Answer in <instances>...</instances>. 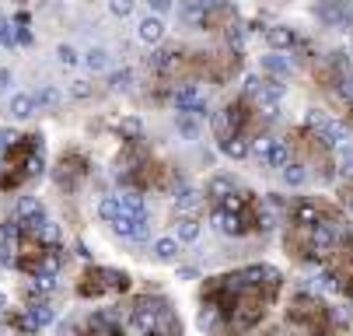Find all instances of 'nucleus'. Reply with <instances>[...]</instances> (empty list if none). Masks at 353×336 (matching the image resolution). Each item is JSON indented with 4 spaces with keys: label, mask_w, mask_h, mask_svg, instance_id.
Instances as JSON below:
<instances>
[{
    "label": "nucleus",
    "mask_w": 353,
    "mask_h": 336,
    "mask_svg": "<svg viewBox=\"0 0 353 336\" xmlns=\"http://www.w3.org/2000/svg\"><path fill=\"white\" fill-rule=\"evenodd\" d=\"M112 228L123 235V238H133V242H140V238H147V231H150V224H147V214L143 217H130V214H119L116 221H112Z\"/></svg>",
    "instance_id": "1"
},
{
    "label": "nucleus",
    "mask_w": 353,
    "mask_h": 336,
    "mask_svg": "<svg viewBox=\"0 0 353 336\" xmlns=\"http://www.w3.org/2000/svg\"><path fill=\"white\" fill-rule=\"evenodd\" d=\"M199 207H203V193L182 182V189L175 193V210H179L182 217H196V210H199Z\"/></svg>",
    "instance_id": "2"
},
{
    "label": "nucleus",
    "mask_w": 353,
    "mask_h": 336,
    "mask_svg": "<svg viewBox=\"0 0 353 336\" xmlns=\"http://www.w3.org/2000/svg\"><path fill=\"white\" fill-rule=\"evenodd\" d=\"M137 35H140V42H147V46H158V42L165 39V21H161V14H147V18L137 25Z\"/></svg>",
    "instance_id": "3"
},
{
    "label": "nucleus",
    "mask_w": 353,
    "mask_h": 336,
    "mask_svg": "<svg viewBox=\"0 0 353 336\" xmlns=\"http://www.w3.org/2000/svg\"><path fill=\"white\" fill-rule=\"evenodd\" d=\"M263 70H266V77H280V81H283V77H290L294 60H290L287 53H276V50H273V53L263 57Z\"/></svg>",
    "instance_id": "4"
},
{
    "label": "nucleus",
    "mask_w": 353,
    "mask_h": 336,
    "mask_svg": "<svg viewBox=\"0 0 353 336\" xmlns=\"http://www.w3.org/2000/svg\"><path fill=\"white\" fill-rule=\"evenodd\" d=\"M221 155H224V158H234V161L248 158V155H252L248 137H245V133H231V137H224V140H221Z\"/></svg>",
    "instance_id": "5"
},
{
    "label": "nucleus",
    "mask_w": 353,
    "mask_h": 336,
    "mask_svg": "<svg viewBox=\"0 0 353 336\" xmlns=\"http://www.w3.org/2000/svg\"><path fill=\"white\" fill-rule=\"evenodd\" d=\"M266 42L273 46L276 53H283V50H290V46L297 42V32L290 25H273V28H266Z\"/></svg>",
    "instance_id": "6"
},
{
    "label": "nucleus",
    "mask_w": 353,
    "mask_h": 336,
    "mask_svg": "<svg viewBox=\"0 0 353 336\" xmlns=\"http://www.w3.org/2000/svg\"><path fill=\"white\" fill-rule=\"evenodd\" d=\"M196 102H203V95H199L196 84H182V88H175V95H172V106H175L179 112H189Z\"/></svg>",
    "instance_id": "7"
},
{
    "label": "nucleus",
    "mask_w": 353,
    "mask_h": 336,
    "mask_svg": "<svg viewBox=\"0 0 353 336\" xmlns=\"http://www.w3.org/2000/svg\"><path fill=\"white\" fill-rule=\"evenodd\" d=\"M210 8H217V0H182V18L192 21V25H199V21L210 14Z\"/></svg>",
    "instance_id": "8"
},
{
    "label": "nucleus",
    "mask_w": 353,
    "mask_h": 336,
    "mask_svg": "<svg viewBox=\"0 0 353 336\" xmlns=\"http://www.w3.org/2000/svg\"><path fill=\"white\" fill-rule=\"evenodd\" d=\"M231 189H238V182H234L231 175H214V179L207 182V197H210V204H221Z\"/></svg>",
    "instance_id": "9"
},
{
    "label": "nucleus",
    "mask_w": 353,
    "mask_h": 336,
    "mask_svg": "<svg viewBox=\"0 0 353 336\" xmlns=\"http://www.w3.org/2000/svg\"><path fill=\"white\" fill-rule=\"evenodd\" d=\"M280 179H283V186H290V189H301L308 182V168L301 165V161H287L283 168H280Z\"/></svg>",
    "instance_id": "10"
},
{
    "label": "nucleus",
    "mask_w": 353,
    "mask_h": 336,
    "mask_svg": "<svg viewBox=\"0 0 353 336\" xmlns=\"http://www.w3.org/2000/svg\"><path fill=\"white\" fill-rule=\"evenodd\" d=\"M290 161V144L287 140H273L270 144V151H266V158H263V165H270V168H283Z\"/></svg>",
    "instance_id": "11"
},
{
    "label": "nucleus",
    "mask_w": 353,
    "mask_h": 336,
    "mask_svg": "<svg viewBox=\"0 0 353 336\" xmlns=\"http://www.w3.org/2000/svg\"><path fill=\"white\" fill-rule=\"evenodd\" d=\"M119 207H123V214H130V217H143V214H147L143 197L137 193V189H130V193H123V197H119Z\"/></svg>",
    "instance_id": "12"
},
{
    "label": "nucleus",
    "mask_w": 353,
    "mask_h": 336,
    "mask_svg": "<svg viewBox=\"0 0 353 336\" xmlns=\"http://www.w3.org/2000/svg\"><path fill=\"white\" fill-rule=\"evenodd\" d=\"M84 67H88L91 74H102V70L109 67V53L102 50V46H91V50L84 53Z\"/></svg>",
    "instance_id": "13"
},
{
    "label": "nucleus",
    "mask_w": 353,
    "mask_h": 336,
    "mask_svg": "<svg viewBox=\"0 0 353 336\" xmlns=\"http://www.w3.org/2000/svg\"><path fill=\"white\" fill-rule=\"evenodd\" d=\"M35 112V99L32 95H14L11 99V119H28Z\"/></svg>",
    "instance_id": "14"
},
{
    "label": "nucleus",
    "mask_w": 353,
    "mask_h": 336,
    "mask_svg": "<svg viewBox=\"0 0 353 336\" xmlns=\"http://www.w3.org/2000/svg\"><path fill=\"white\" fill-rule=\"evenodd\" d=\"M175 238H179V242H196V238H199V221L196 217H179Z\"/></svg>",
    "instance_id": "15"
},
{
    "label": "nucleus",
    "mask_w": 353,
    "mask_h": 336,
    "mask_svg": "<svg viewBox=\"0 0 353 336\" xmlns=\"http://www.w3.org/2000/svg\"><path fill=\"white\" fill-rule=\"evenodd\" d=\"M32 99H35V109H49V106L60 102V91H57L53 84H46V88H39V91L32 95Z\"/></svg>",
    "instance_id": "16"
},
{
    "label": "nucleus",
    "mask_w": 353,
    "mask_h": 336,
    "mask_svg": "<svg viewBox=\"0 0 353 336\" xmlns=\"http://www.w3.org/2000/svg\"><path fill=\"white\" fill-rule=\"evenodd\" d=\"M154 256L158 259H175L179 256V238H158V242H154Z\"/></svg>",
    "instance_id": "17"
},
{
    "label": "nucleus",
    "mask_w": 353,
    "mask_h": 336,
    "mask_svg": "<svg viewBox=\"0 0 353 336\" xmlns=\"http://www.w3.org/2000/svg\"><path fill=\"white\" fill-rule=\"evenodd\" d=\"M224 39H228L231 50H241V46H245V25H238V21L224 25Z\"/></svg>",
    "instance_id": "18"
},
{
    "label": "nucleus",
    "mask_w": 353,
    "mask_h": 336,
    "mask_svg": "<svg viewBox=\"0 0 353 336\" xmlns=\"http://www.w3.org/2000/svg\"><path fill=\"white\" fill-rule=\"evenodd\" d=\"M130 84H133V70H130V67H123V70H112V74H109V88H112V91H126Z\"/></svg>",
    "instance_id": "19"
},
{
    "label": "nucleus",
    "mask_w": 353,
    "mask_h": 336,
    "mask_svg": "<svg viewBox=\"0 0 353 336\" xmlns=\"http://www.w3.org/2000/svg\"><path fill=\"white\" fill-rule=\"evenodd\" d=\"M175 126H179V133H182V137H189V140H196V137H199V126H196V116H189V112H179V119H175Z\"/></svg>",
    "instance_id": "20"
},
{
    "label": "nucleus",
    "mask_w": 353,
    "mask_h": 336,
    "mask_svg": "<svg viewBox=\"0 0 353 336\" xmlns=\"http://www.w3.org/2000/svg\"><path fill=\"white\" fill-rule=\"evenodd\" d=\"M98 214H102V221H116V217L123 214V207H119V197H105L102 204H98Z\"/></svg>",
    "instance_id": "21"
},
{
    "label": "nucleus",
    "mask_w": 353,
    "mask_h": 336,
    "mask_svg": "<svg viewBox=\"0 0 353 336\" xmlns=\"http://www.w3.org/2000/svg\"><path fill=\"white\" fill-rule=\"evenodd\" d=\"M283 91H287V84L280 81V77H263V95H270V99H283Z\"/></svg>",
    "instance_id": "22"
},
{
    "label": "nucleus",
    "mask_w": 353,
    "mask_h": 336,
    "mask_svg": "<svg viewBox=\"0 0 353 336\" xmlns=\"http://www.w3.org/2000/svg\"><path fill=\"white\" fill-rule=\"evenodd\" d=\"M0 46H18V25L0 21Z\"/></svg>",
    "instance_id": "23"
},
{
    "label": "nucleus",
    "mask_w": 353,
    "mask_h": 336,
    "mask_svg": "<svg viewBox=\"0 0 353 336\" xmlns=\"http://www.w3.org/2000/svg\"><path fill=\"white\" fill-rule=\"evenodd\" d=\"M336 91H339V99H346V106H350V99H353V70L339 74V84H336Z\"/></svg>",
    "instance_id": "24"
},
{
    "label": "nucleus",
    "mask_w": 353,
    "mask_h": 336,
    "mask_svg": "<svg viewBox=\"0 0 353 336\" xmlns=\"http://www.w3.org/2000/svg\"><path fill=\"white\" fill-rule=\"evenodd\" d=\"M133 8H137V0H109V11H112L116 18H130Z\"/></svg>",
    "instance_id": "25"
},
{
    "label": "nucleus",
    "mask_w": 353,
    "mask_h": 336,
    "mask_svg": "<svg viewBox=\"0 0 353 336\" xmlns=\"http://www.w3.org/2000/svg\"><path fill=\"white\" fill-rule=\"evenodd\" d=\"M57 60L63 63V67H77V50H74V46H60V50H57Z\"/></svg>",
    "instance_id": "26"
},
{
    "label": "nucleus",
    "mask_w": 353,
    "mask_h": 336,
    "mask_svg": "<svg viewBox=\"0 0 353 336\" xmlns=\"http://www.w3.org/2000/svg\"><path fill=\"white\" fill-rule=\"evenodd\" d=\"M270 144H273V137H252V140H248V148H252V155H259V158H266V151H270Z\"/></svg>",
    "instance_id": "27"
},
{
    "label": "nucleus",
    "mask_w": 353,
    "mask_h": 336,
    "mask_svg": "<svg viewBox=\"0 0 353 336\" xmlns=\"http://www.w3.org/2000/svg\"><path fill=\"white\" fill-rule=\"evenodd\" d=\"M119 130H123V137H130V140H140V133H143L140 119H123V123H119Z\"/></svg>",
    "instance_id": "28"
},
{
    "label": "nucleus",
    "mask_w": 353,
    "mask_h": 336,
    "mask_svg": "<svg viewBox=\"0 0 353 336\" xmlns=\"http://www.w3.org/2000/svg\"><path fill=\"white\" fill-rule=\"evenodd\" d=\"M147 8H150V14H168L172 0H147Z\"/></svg>",
    "instance_id": "29"
},
{
    "label": "nucleus",
    "mask_w": 353,
    "mask_h": 336,
    "mask_svg": "<svg viewBox=\"0 0 353 336\" xmlns=\"http://www.w3.org/2000/svg\"><path fill=\"white\" fill-rule=\"evenodd\" d=\"M325 119H329V116H325V112H319V109H312V112L305 116V123H308L312 130H319V126H325Z\"/></svg>",
    "instance_id": "30"
},
{
    "label": "nucleus",
    "mask_w": 353,
    "mask_h": 336,
    "mask_svg": "<svg viewBox=\"0 0 353 336\" xmlns=\"http://www.w3.org/2000/svg\"><path fill=\"white\" fill-rule=\"evenodd\" d=\"M70 95H74V99H88L91 84H88V81H74V84H70Z\"/></svg>",
    "instance_id": "31"
},
{
    "label": "nucleus",
    "mask_w": 353,
    "mask_h": 336,
    "mask_svg": "<svg viewBox=\"0 0 353 336\" xmlns=\"http://www.w3.org/2000/svg\"><path fill=\"white\" fill-rule=\"evenodd\" d=\"M14 84V77H11V70H0V95H4L8 88Z\"/></svg>",
    "instance_id": "32"
},
{
    "label": "nucleus",
    "mask_w": 353,
    "mask_h": 336,
    "mask_svg": "<svg viewBox=\"0 0 353 336\" xmlns=\"http://www.w3.org/2000/svg\"><path fill=\"white\" fill-rule=\"evenodd\" d=\"M350 109H353V99H350Z\"/></svg>",
    "instance_id": "33"
}]
</instances>
